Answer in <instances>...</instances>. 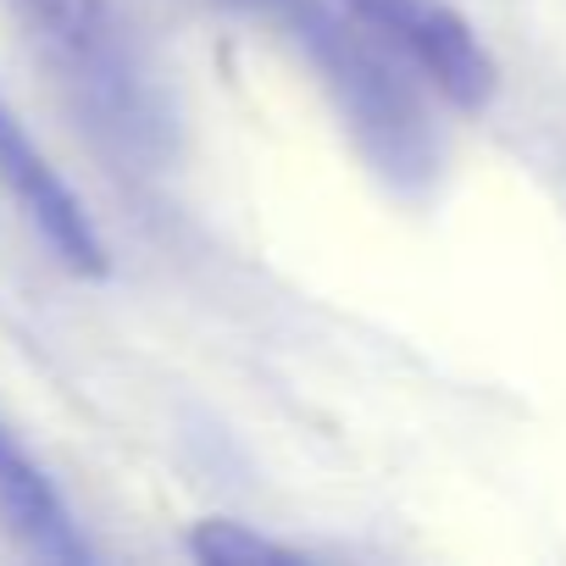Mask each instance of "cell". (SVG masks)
I'll return each mask as SVG.
<instances>
[{
	"instance_id": "obj_6",
	"label": "cell",
	"mask_w": 566,
	"mask_h": 566,
	"mask_svg": "<svg viewBox=\"0 0 566 566\" xmlns=\"http://www.w3.org/2000/svg\"><path fill=\"white\" fill-rule=\"evenodd\" d=\"M189 549L200 560H217V566H261V560H295L283 544L250 533L244 522H200V533L189 538Z\"/></svg>"
},
{
	"instance_id": "obj_7",
	"label": "cell",
	"mask_w": 566,
	"mask_h": 566,
	"mask_svg": "<svg viewBox=\"0 0 566 566\" xmlns=\"http://www.w3.org/2000/svg\"><path fill=\"white\" fill-rule=\"evenodd\" d=\"M244 7H272V0H244Z\"/></svg>"
},
{
	"instance_id": "obj_4",
	"label": "cell",
	"mask_w": 566,
	"mask_h": 566,
	"mask_svg": "<svg viewBox=\"0 0 566 566\" xmlns=\"http://www.w3.org/2000/svg\"><path fill=\"white\" fill-rule=\"evenodd\" d=\"M0 184H7V195L23 211V222L56 250V261L67 272H78V277H101L106 272L101 228L90 222V211L67 189V178L51 167V156L29 139V128L12 112L7 95H0Z\"/></svg>"
},
{
	"instance_id": "obj_2",
	"label": "cell",
	"mask_w": 566,
	"mask_h": 566,
	"mask_svg": "<svg viewBox=\"0 0 566 566\" xmlns=\"http://www.w3.org/2000/svg\"><path fill=\"white\" fill-rule=\"evenodd\" d=\"M301 34H306V51H312L323 84L334 90L345 123L356 128L361 150L395 178L428 172L433 134H428V117L417 101L422 78L384 40H373L345 7L339 12H301Z\"/></svg>"
},
{
	"instance_id": "obj_1",
	"label": "cell",
	"mask_w": 566,
	"mask_h": 566,
	"mask_svg": "<svg viewBox=\"0 0 566 566\" xmlns=\"http://www.w3.org/2000/svg\"><path fill=\"white\" fill-rule=\"evenodd\" d=\"M78 117L117 156L156 161L172 139L167 90L112 0H7Z\"/></svg>"
},
{
	"instance_id": "obj_5",
	"label": "cell",
	"mask_w": 566,
	"mask_h": 566,
	"mask_svg": "<svg viewBox=\"0 0 566 566\" xmlns=\"http://www.w3.org/2000/svg\"><path fill=\"white\" fill-rule=\"evenodd\" d=\"M0 516H7V527L45 560H84L90 544L78 538L56 483L29 461V450L0 428Z\"/></svg>"
},
{
	"instance_id": "obj_3",
	"label": "cell",
	"mask_w": 566,
	"mask_h": 566,
	"mask_svg": "<svg viewBox=\"0 0 566 566\" xmlns=\"http://www.w3.org/2000/svg\"><path fill=\"white\" fill-rule=\"evenodd\" d=\"M339 7L373 40H384L433 95L467 112L494 101V84H500L494 56L483 51V40L450 0H339Z\"/></svg>"
}]
</instances>
